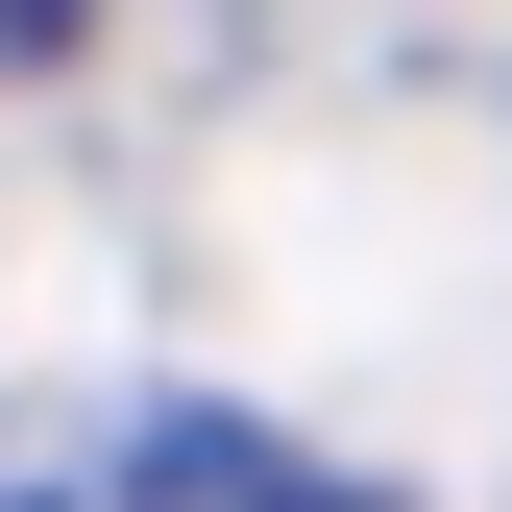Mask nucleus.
I'll return each mask as SVG.
<instances>
[{"label":"nucleus","mask_w":512,"mask_h":512,"mask_svg":"<svg viewBox=\"0 0 512 512\" xmlns=\"http://www.w3.org/2000/svg\"><path fill=\"white\" fill-rule=\"evenodd\" d=\"M98 512H391V488H342V464H293L269 415H147Z\"/></svg>","instance_id":"obj_1"},{"label":"nucleus","mask_w":512,"mask_h":512,"mask_svg":"<svg viewBox=\"0 0 512 512\" xmlns=\"http://www.w3.org/2000/svg\"><path fill=\"white\" fill-rule=\"evenodd\" d=\"M98 25V0H0V74H49V49H74Z\"/></svg>","instance_id":"obj_2"},{"label":"nucleus","mask_w":512,"mask_h":512,"mask_svg":"<svg viewBox=\"0 0 512 512\" xmlns=\"http://www.w3.org/2000/svg\"><path fill=\"white\" fill-rule=\"evenodd\" d=\"M25 512H49V488H25Z\"/></svg>","instance_id":"obj_3"}]
</instances>
